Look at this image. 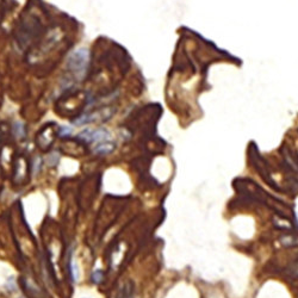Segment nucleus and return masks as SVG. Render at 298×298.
Masks as SVG:
<instances>
[{
	"mask_svg": "<svg viewBox=\"0 0 298 298\" xmlns=\"http://www.w3.org/2000/svg\"><path fill=\"white\" fill-rule=\"evenodd\" d=\"M103 279H104V272H103V271L98 270L92 274V282L96 283V284H99V283H100Z\"/></svg>",
	"mask_w": 298,
	"mask_h": 298,
	"instance_id": "nucleus-5",
	"label": "nucleus"
},
{
	"mask_svg": "<svg viewBox=\"0 0 298 298\" xmlns=\"http://www.w3.org/2000/svg\"><path fill=\"white\" fill-rule=\"evenodd\" d=\"M134 283L130 282V280H128L125 284H123V286L121 288V290L118 291V294H117L116 298H131L134 294Z\"/></svg>",
	"mask_w": 298,
	"mask_h": 298,
	"instance_id": "nucleus-3",
	"label": "nucleus"
},
{
	"mask_svg": "<svg viewBox=\"0 0 298 298\" xmlns=\"http://www.w3.org/2000/svg\"><path fill=\"white\" fill-rule=\"evenodd\" d=\"M79 140H83L84 142H100L106 141L110 139L109 131L105 129H97V130H85L78 135Z\"/></svg>",
	"mask_w": 298,
	"mask_h": 298,
	"instance_id": "nucleus-2",
	"label": "nucleus"
},
{
	"mask_svg": "<svg viewBox=\"0 0 298 298\" xmlns=\"http://www.w3.org/2000/svg\"><path fill=\"white\" fill-rule=\"evenodd\" d=\"M113 148H115V146H113V143L110 142H105V143H100V145L97 146V148H95V151L98 154H109L111 151L113 150Z\"/></svg>",
	"mask_w": 298,
	"mask_h": 298,
	"instance_id": "nucleus-4",
	"label": "nucleus"
},
{
	"mask_svg": "<svg viewBox=\"0 0 298 298\" xmlns=\"http://www.w3.org/2000/svg\"><path fill=\"white\" fill-rule=\"evenodd\" d=\"M90 62V54L87 49H79L78 51L73 52L69 56L67 62V68L71 71L75 77H83L86 72L87 66Z\"/></svg>",
	"mask_w": 298,
	"mask_h": 298,
	"instance_id": "nucleus-1",
	"label": "nucleus"
}]
</instances>
